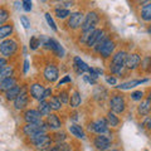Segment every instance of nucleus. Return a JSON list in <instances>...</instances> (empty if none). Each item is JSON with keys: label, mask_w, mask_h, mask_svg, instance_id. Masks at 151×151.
<instances>
[{"label": "nucleus", "mask_w": 151, "mask_h": 151, "mask_svg": "<svg viewBox=\"0 0 151 151\" xmlns=\"http://www.w3.org/2000/svg\"><path fill=\"white\" fill-rule=\"evenodd\" d=\"M30 141L34 144L35 149L39 151H47L50 149L52 146V140L47 134H39V135H34L30 137Z\"/></svg>", "instance_id": "f257e3e1"}, {"label": "nucleus", "mask_w": 151, "mask_h": 151, "mask_svg": "<svg viewBox=\"0 0 151 151\" xmlns=\"http://www.w3.org/2000/svg\"><path fill=\"white\" fill-rule=\"evenodd\" d=\"M126 57H127V53L125 50H120V52H117V53L113 55L111 65H110V69L112 70L113 73L120 74L122 72V69H124V67H125Z\"/></svg>", "instance_id": "f03ea898"}, {"label": "nucleus", "mask_w": 151, "mask_h": 151, "mask_svg": "<svg viewBox=\"0 0 151 151\" xmlns=\"http://www.w3.org/2000/svg\"><path fill=\"white\" fill-rule=\"evenodd\" d=\"M23 132L32 137L34 135H39V134H45L47 132V125H44L42 121L39 122H34V124H27L23 129Z\"/></svg>", "instance_id": "7ed1b4c3"}, {"label": "nucleus", "mask_w": 151, "mask_h": 151, "mask_svg": "<svg viewBox=\"0 0 151 151\" xmlns=\"http://www.w3.org/2000/svg\"><path fill=\"white\" fill-rule=\"evenodd\" d=\"M18 48L17 42H14L13 39H6L0 43V53L5 57H10L15 53V50Z\"/></svg>", "instance_id": "20e7f679"}, {"label": "nucleus", "mask_w": 151, "mask_h": 151, "mask_svg": "<svg viewBox=\"0 0 151 151\" xmlns=\"http://www.w3.org/2000/svg\"><path fill=\"white\" fill-rule=\"evenodd\" d=\"M88 130L96 132V134H98V135H103L108 130V122L105 119H98L97 121H94V122H92V124H89Z\"/></svg>", "instance_id": "39448f33"}, {"label": "nucleus", "mask_w": 151, "mask_h": 151, "mask_svg": "<svg viewBox=\"0 0 151 151\" xmlns=\"http://www.w3.org/2000/svg\"><path fill=\"white\" fill-rule=\"evenodd\" d=\"M125 106L126 105H125L124 97L119 96V94H115L110 101V107L113 113H122L125 111Z\"/></svg>", "instance_id": "423d86ee"}, {"label": "nucleus", "mask_w": 151, "mask_h": 151, "mask_svg": "<svg viewBox=\"0 0 151 151\" xmlns=\"http://www.w3.org/2000/svg\"><path fill=\"white\" fill-rule=\"evenodd\" d=\"M98 23V15L94 12H91L87 14V17L84 18V20L82 23V30L86 32L89 29H94V27Z\"/></svg>", "instance_id": "0eeeda50"}, {"label": "nucleus", "mask_w": 151, "mask_h": 151, "mask_svg": "<svg viewBox=\"0 0 151 151\" xmlns=\"http://www.w3.org/2000/svg\"><path fill=\"white\" fill-rule=\"evenodd\" d=\"M93 144L97 147V150L105 151L111 146V139L108 137V136H105V135H98V136H96Z\"/></svg>", "instance_id": "6e6552de"}, {"label": "nucleus", "mask_w": 151, "mask_h": 151, "mask_svg": "<svg viewBox=\"0 0 151 151\" xmlns=\"http://www.w3.org/2000/svg\"><path fill=\"white\" fill-rule=\"evenodd\" d=\"M28 105V93L25 92V88L20 89V93L17 96V98L14 100V106L17 110H23Z\"/></svg>", "instance_id": "1a4fd4ad"}, {"label": "nucleus", "mask_w": 151, "mask_h": 151, "mask_svg": "<svg viewBox=\"0 0 151 151\" xmlns=\"http://www.w3.org/2000/svg\"><path fill=\"white\" fill-rule=\"evenodd\" d=\"M115 42L111 40V39H107L105 43L102 44V47L100 48V50H98V53H100L103 58H108L112 53H113V50H115Z\"/></svg>", "instance_id": "9d476101"}, {"label": "nucleus", "mask_w": 151, "mask_h": 151, "mask_svg": "<svg viewBox=\"0 0 151 151\" xmlns=\"http://www.w3.org/2000/svg\"><path fill=\"white\" fill-rule=\"evenodd\" d=\"M84 20L83 18V14L79 13V12H76V13H72L69 17V20H68V25L69 28H72V29H77L82 25V23Z\"/></svg>", "instance_id": "9b49d317"}, {"label": "nucleus", "mask_w": 151, "mask_h": 151, "mask_svg": "<svg viewBox=\"0 0 151 151\" xmlns=\"http://www.w3.org/2000/svg\"><path fill=\"white\" fill-rule=\"evenodd\" d=\"M141 62V58L139 54L136 53H132V54H129L126 57V60H125V67H127L129 69H135L139 67V64Z\"/></svg>", "instance_id": "f8f14e48"}, {"label": "nucleus", "mask_w": 151, "mask_h": 151, "mask_svg": "<svg viewBox=\"0 0 151 151\" xmlns=\"http://www.w3.org/2000/svg\"><path fill=\"white\" fill-rule=\"evenodd\" d=\"M24 120L27 124H34V122L42 121V115L38 110H28L24 113Z\"/></svg>", "instance_id": "ddd939ff"}, {"label": "nucleus", "mask_w": 151, "mask_h": 151, "mask_svg": "<svg viewBox=\"0 0 151 151\" xmlns=\"http://www.w3.org/2000/svg\"><path fill=\"white\" fill-rule=\"evenodd\" d=\"M45 45L48 47L49 49L53 50L58 57H63V55H64V50H63V48L60 47V44H59L57 40L52 39V38H50V39H45Z\"/></svg>", "instance_id": "4468645a"}, {"label": "nucleus", "mask_w": 151, "mask_h": 151, "mask_svg": "<svg viewBox=\"0 0 151 151\" xmlns=\"http://www.w3.org/2000/svg\"><path fill=\"white\" fill-rule=\"evenodd\" d=\"M58 76H59L58 69H57V67L53 64H49L48 67L44 69V77L48 82H54L55 79L58 78Z\"/></svg>", "instance_id": "2eb2a0df"}, {"label": "nucleus", "mask_w": 151, "mask_h": 151, "mask_svg": "<svg viewBox=\"0 0 151 151\" xmlns=\"http://www.w3.org/2000/svg\"><path fill=\"white\" fill-rule=\"evenodd\" d=\"M43 93H44V87L39 83H34L30 87V94L33 98L38 101H43Z\"/></svg>", "instance_id": "dca6fc26"}, {"label": "nucleus", "mask_w": 151, "mask_h": 151, "mask_svg": "<svg viewBox=\"0 0 151 151\" xmlns=\"http://www.w3.org/2000/svg\"><path fill=\"white\" fill-rule=\"evenodd\" d=\"M47 126L52 130H57V129H60L62 126V122H60L59 117L57 115H48V119H47Z\"/></svg>", "instance_id": "f3484780"}, {"label": "nucleus", "mask_w": 151, "mask_h": 151, "mask_svg": "<svg viewBox=\"0 0 151 151\" xmlns=\"http://www.w3.org/2000/svg\"><path fill=\"white\" fill-rule=\"evenodd\" d=\"M74 67L77 69L78 73H84V72L89 73V70H91V68H89L79 57H74Z\"/></svg>", "instance_id": "a211bd4d"}, {"label": "nucleus", "mask_w": 151, "mask_h": 151, "mask_svg": "<svg viewBox=\"0 0 151 151\" xmlns=\"http://www.w3.org/2000/svg\"><path fill=\"white\" fill-rule=\"evenodd\" d=\"M17 86V79L14 77H10V78H6L4 79V81L0 82V91H9V89H12L13 87Z\"/></svg>", "instance_id": "6ab92c4d"}, {"label": "nucleus", "mask_w": 151, "mask_h": 151, "mask_svg": "<svg viewBox=\"0 0 151 151\" xmlns=\"http://www.w3.org/2000/svg\"><path fill=\"white\" fill-rule=\"evenodd\" d=\"M151 111V93L147 100H145L141 102V105L139 106V113L140 115H147V113Z\"/></svg>", "instance_id": "aec40b11"}, {"label": "nucleus", "mask_w": 151, "mask_h": 151, "mask_svg": "<svg viewBox=\"0 0 151 151\" xmlns=\"http://www.w3.org/2000/svg\"><path fill=\"white\" fill-rule=\"evenodd\" d=\"M102 34H103V32H102L101 29H94V30L92 32V34L89 35V38H88V40H87L86 44H87L88 47H94L96 42L98 40V38H100Z\"/></svg>", "instance_id": "412c9836"}, {"label": "nucleus", "mask_w": 151, "mask_h": 151, "mask_svg": "<svg viewBox=\"0 0 151 151\" xmlns=\"http://www.w3.org/2000/svg\"><path fill=\"white\" fill-rule=\"evenodd\" d=\"M50 105H49V102L48 101H39V107H38V111L40 112V115L42 116H48L49 113H50Z\"/></svg>", "instance_id": "4be33fe9"}, {"label": "nucleus", "mask_w": 151, "mask_h": 151, "mask_svg": "<svg viewBox=\"0 0 151 151\" xmlns=\"http://www.w3.org/2000/svg\"><path fill=\"white\" fill-rule=\"evenodd\" d=\"M147 79H141V81H129V82H125V83H121L120 86H117V88H120V89H130V88H134L136 86H139V84L141 83H145Z\"/></svg>", "instance_id": "5701e85b"}, {"label": "nucleus", "mask_w": 151, "mask_h": 151, "mask_svg": "<svg viewBox=\"0 0 151 151\" xmlns=\"http://www.w3.org/2000/svg\"><path fill=\"white\" fill-rule=\"evenodd\" d=\"M13 73H14L13 67L5 65V67H4L3 69H0V82L4 81V79H6V78L13 77Z\"/></svg>", "instance_id": "b1692460"}, {"label": "nucleus", "mask_w": 151, "mask_h": 151, "mask_svg": "<svg viewBox=\"0 0 151 151\" xmlns=\"http://www.w3.org/2000/svg\"><path fill=\"white\" fill-rule=\"evenodd\" d=\"M69 132L72 134L73 136H76V137H78V139H84V132L82 130V127L81 126H78V125H72V126H69Z\"/></svg>", "instance_id": "393cba45"}, {"label": "nucleus", "mask_w": 151, "mask_h": 151, "mask_svg": "<svg viewBox=\"0 0 151 151\" xmlns=\"http://www.w3.org/2000/svg\"><path fill=\"white\" fill-rule=\"evenodd\" d=\"M141 18L146 22L151 20V3L150 4H145L141 9Z\"/></svg>", "instance_id": "a878e982"}, {"label": "nucleus", "mask_w": 151, "mask_h": 151, "mask_svg": "<svg viewBox=\"0 0 151 151\" xmlns=\"http://www.w3.org/2000/svg\"><path fill=\"white\" fill-rule=\"evenodd\" d=\"M20 86H15V87H13L12 89H9V91H6L5 93V96H6V100L8 101H12V100H15L17 96L19 93H20Z\"/></svg>", "instance_id": "bb28decb"}, {"label": "nucleus", "mask_w": 151, "mask_h": 151, "mask_svg": "<svg viewBox=\"0 0 151 151\" xmlns=\"http://www.w3.org/2000/svg\"><path fill=\"white\" fill-rule=\"evenodd\" d=\"M13 33V25L12 24H6L0 27V39H4V38L9 37Z\"/></svg>", "instance_id": "cd10ccee"}, {"label": "nucleus", "mask_w": 151, "mask_h": 151, "mask_svg": "<svg viewBox=\"0 0 151 151\" xmlns=\"http://www.w3.org/2000/svg\"><path fill=\"white\" fill-rule=\"evenodd\" d=\"M107 122H108V126L116 127L117 125H119L120 120L117 119V116H116L113 112H108V115H107Z\"/></svg>", "instance_id": "c85d7f7f"}, {"label": "nucleus", "mask_w": 151, "mask_h": 151, "mask_svg": "<svg viewBox=\"0 0 151 151\" xmlns=\"http://www.w3.org/2000/svg\"><path fill=\"white\" fill-rule=\"evenodd\" d=\"M81 101H82V98H81V96H79L78 92H74L72 96H70V106L74 107V108L81 105Z\"/></svg>", "instance_id": "c756f323"}, {"label": "nucleus", "mask_w": 151, "mask_h": 151, "mask_svg": "<svg viewBox=\"0 0 151 151\" xmlns=\"http://www.w3.org/2000/svg\"><path fill=\"white\" fill-rule=\"evenodd\" d=\"M49 105H50V108L52 110H55V111H58L60 110V107H62V102L59 101V98L58 97H52L50 98V101H49Z\"/></svg>", "instance_id": "7c9ffc66"}, {"label": "nucleus", "mask_w": 151, "mask_h": 151, "mask_svg": "<svg viewBox=\"0 0 151 151\" xmlns=\"http://www.w3.org/2000/svg\"><path fill=\"white\" fill-rule=\"evenodd\" d=\"M53 151H70L72 149H70V146L68 144H64V142H58L53 149H52Z\"/></svg>", "instance_id": "2f4dec72"}, {"label": "nucleus", "mask_w": 151, "mask_h": 151, "mask_svg": "<svg viewBox=\"0 0 151 151\" xmlns=\"http://www.w3.org/2000/svg\"><path fill=\"white\" fill-rule=\"evenodd\" d=\"M55 15L59 19H64L68 15H70V13H69L68 9H55Z\"/></svg>", "instance_id": "473e14b6"}, {"label": "nucleus", "mask_w": 151, "mask_h": 151, "mask_svg": "<svg viewBox=\"0 0 151 151\" xmlns=\"http://www.w3.org/2000/svg\"><path fill=\"white\" fill-rule=\"evenodd\" d=\"M29 45H30V49H37L38 47L40 45V39L38 37H32L30 40H29Z\"/></svg>", "instance_id": "72a5a7b5"}, {"label": "nucleus", "mask_w": 151, "mask_h": 151, "mask_svg": "<svg viewBox=\"0 0 151 151\" xmlns=\"http://www.w3.org/2000/svg\"><path fill=\"white\" fill-rule=\"evenodd\" d=\"M8 18H9V13L6 9H0V25L6 22Z\"/></svg>", "instance_id": "f704fd0d"}, {"label": "nucleus", "mask_w": 151, "mask_h": 151, "mask_svg": "<svg viewBox=\"0 0 151 151\" xmlns=\"http://www.w3.org/2000/svg\"><path fill=\"white\" fill-rule=\"evenodd\" d=\"M45 19H47V23H48V25H49L54 32H57V25H55L54 20L52 19V17H50V14H49V13H47V14H45Z\"/></svg>", "instance_id": "c9c22d12"}, {"label": "nucleus", "mask_w": 151, "mask_h": 151, "mask_svg": "<svg viewBox=\"0 0 151 151\" xmlns=\"http://www.w3.org/2000/svg\"><path fill=\"white\" fill-rule=\"evenodd\" d=\"M53 140L57 141V142H63L65 140V134L64 132H57V134H54Z\"/></svg>", "instance_id": "e433bc0d"}, {"label": "nucleus", "mask_w": 151, "mask_h": 151, "mask_svg": "<svg viewBox=\"0 0 151 151\" xmlns=\"http://www.w3.org/2000/svg\"><path fill=\"white\" fill-rule=\"evenodd\" d=\"M142 68L145 70H147V72L151 69V58L150 57H146V58L142 60Z\"/></svg>", "instance_id": "4c0bfd02"}, {"label": "nucleus", "mask_w": 151, "mask_h": 151, "mask_svg": "<svg viewBox=\"0 0 151 151\" xmlns=\"http://www.w3.org/2000/svg\"><path fill=\"white\" fill-rule=\"evenodd\" d=\"M142 96H144V93L141 92V91H136V92H132V93H131V98H132V100H135V101L141 100V98H142Z\"/></svg>", "instance_id": "58836bf2"}, {"label": "nucleus", "mask_w": 151, "mask_h": 151, "mask_svg": "<svg viewBox=\"0 0 151 151\" xmlns=\"http://www.w3.org/2000/svg\"><path fill=\"white\" fill-rule=\"evenodd\" d=\"M20 22H22V24H23V27H24L25 29H28V28L30 27V20L25 15H22L20 17Z\"/></svg>", "instance_id": "ea45409f"}, {"label": "nucleus", "mask_w": 151, "mask_h": 151, "mask_svg": "<svg viewBox=\"0 0 151 151\" xmlns=\"http://www.w3.org/2000/svg\"><path fill=\"white\" fill-rule=\"evenodd\" d=\"M58 98H59V101L62 102V103H67L68 102V94H67V92H65V91L60 92L58 94Z\"/></svg>", "instance_id": "a19ab883"}, {"label": "nucleus", "mask_w": 151, "mask_h": 151, "mask_svg": "<svg viewBox=\"0 0 151 151\" xmlns=\"http://www.w3.org/2000/svg\"><path fill=\"white\" fill-rule=\"evenodd\" d=\"M23 9L25 12L32 10V0H23Z\"/></svg>", "instance_id": "79ce46f5"}, {"label": "nucleus", "mask_w": 151, "mask_h": 151, "mask_svg": "<svg viewBox=\"0 0 151 151\" xmlns=\"http://www.w3.org/2000/svg\"><path fill=\"white\" fill-rule=\"evenodd\" d=\"M72 79H70V76H65V77L63 79H60V81L58 82V86H62L63 83H67V82H70Z\"/></svg>", "instance_id": "37998d69"}, {"label": "nucleus", "mask_w": 151, "mask_h": 151, "mask_svg": "<svg viewBox=\"0 0 151 151\" xmlns=\"http://www.w3.org/2000/svg\"><path fill=\"white\" fill-rule=\"evenodd\" d=\"M106 81H107L108 84H112V86H113V84H116V78L115 77H107Z\"/></svg>", "instance_id": "c03bdc74"}, {"label": "nucleus", "mask_w": 151, "mask_h": 151, "mask_svg": "<svg viewBox=\"0 0 151 151\" xmlns=\"http://www.w3.org/2000/svg\"><path fill=\"white\" fill-rule=\"evenodd\" d=\"M52 94V89L50 88H47V89H44V93H43V100L44 98H47V97H49Z\"/></svg>", "instance_id": "a18cd8bd"}, {"label": "nucleus", "mask_w": 151, "mask_h": 151, "mask_svg": "<svg viewBox=\"0 0 151 151\" xmlns=\"http://www.w3.org/2000/svg\"><path fill=\"white\" fill-rule=\"evenodd\" d=\"M6 65V59L5 58H0V69H3Z\"/></svg>", "instance_id": "49530a36"}, {"label": "nucleus", "mask_w": 151, "mask_h": 151, "mask_svg": "<svg viewBox=\"0 0 151 151\" xmlns=\"http://www.w3.org/2000/svg\"><path fill=\"white\" fill-rule=\"evenodd\" d=\"M28 68H29V62H28V60H25V62H24V73L28 72Z\"/></svg>", "instance_id": "de8ad7c7"}, {"label": "nucleus", "mask_w": 151, "mask_h": 151, "mask_svg": "<svg viewBox=\"0 0 151 151\" xmlns=\"http://www.w3.org/2000/svg\"><path fill=\"white\" fill-rule=\"evenodd\" d=\"M146 127H147L149 130H151V117L147 119V121H146Z\"/></svg>", "instance_id": "09e8293b"}, {"label": "nucleus", "mask_w": 151, "mask_h": 151, "mask_svg": "<svg viewBox=\"0 0 151 151\" xmlns=\"http://www.w3.org/2000/svg\"><path fill=\"white\" fill-rule=\"evenodd\" d=\"M149 33H150V34H151V25L149 27Z\"/></svg>", "instance_id": "8fccbe9b"}, {"label": "nucleus", "mask_w": 151, "mask_h": 151, "mask_svg": "<svg viewBox=\"0 0 151 151\" xmlns=\"http://www.w3.org/2000/svg\"><path fill=\"white\" fill-rule=\"evenodd\" d=\"M111 151H119V150H111Z\"/></svg>", "instance_id": "3c124183"}, {"label": "nucleus", "mask_w": 151, "mask_h": 151, "mask_svg": "<svg viewBox=\"0 0 151 151\" xmlns=\"http://www.w3.org/2000/svg\"><path fill=\"white\" fill-rule=\"evenodd\" d=\"M47 151H53V150H52V149H50V150H47Z\"/></svg>", "instance_id": "603ef678"}, {"label": "nucleus", "mask_w": 151, "mask_h": 151, "mask_svg": "<svg viewBox=\"0 0 151 151\" xmlns=\"http://www.w3.org/2000/svg\"><path fill=\"white\" fill-rule=\"evenodd\" d=\"M40 1H45V0H40Z\"/></svg>", "instance_id": "864d4df0"}]
</instances>
